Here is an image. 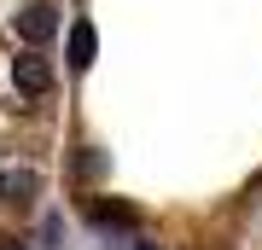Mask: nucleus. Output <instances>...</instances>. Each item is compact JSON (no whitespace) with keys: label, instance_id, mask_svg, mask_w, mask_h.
<instances>
[{"label":"nucleus","instance_id":"obj_2","mask_svg":"<svg viewBox=\"0 0 262 250\" xmlns=\"http://www.w3.org/2000/svg\"><path fill=\"white\" fill-rule=\"evenodd\" d=\"M53 29H58V6L53 0H29V6L18 12V35L24 41H47Z\"/></svg>","mask_w":262,"mask_h":250},{"label":"nucleus","instance_id":"obj_3","mask_svg":"<svg viewBox=\"0 0 262 250\" xmlns=\"http://www.w3.org/2000/svg\"><path fill=\"white\" fill-rule=\"evenodd\" d=\"M94 53H99L94 24H76V29H70V64H76V70H88V64H94Z\"/></svg>","mask_w":262,"mask_h":250},{"label":"nucleus","instance_id":"obj_6","mask_svg":"<svg viewBox=\"0 0 262 250\" xmlns=\"http://www.w3.org/2000/svg\"><path fill=\"white\" fill-rule=\"evenodd\" d=\"M0 186H6V175H0Z\"/></svg>","mask_w":262,"mask_h":250},{"label":"nucleus","instance_id":"obj_1","mask_svg":"<svg viewBox=\"0 0 262 250\" xmlns=\"http://www.w3.org/2000/svg\"><path fill=\"white\" fill-rule=\"evenodd\" d=\"M12 87H18V99H41V93H53V64L35 53V47L12 58Z\"/></svg>","mask_w":262,"mask_h":250},{"label":"nucleus","instance_id":"obj_5","mask_svg":"<svg viewBox=\"0 0 262 250\" xmlns=\"http://www.w3.org/2000/svg\"><path fill=\"white\" fill-rule=\"evenodd\" d=\"M0 250H18V239H0Z\"/></svg>","mask_w":262,"mask_h":250},{"label":"nucleus","instance_id":"obj_4","mask_svg":"<svg viewBox=\"0 0 262 250\" xmlns=\"http://www.w3.org/2000/svg\"><path fill=\"white\" fill-rule=\"evenodd\" d=\"M88 215L99 227H134V210L128 204H111V198H88Z\"/></svg>","mask_w":262,"mask_h":250},{"label":"nucleus","instance_id":"obj_7","mask_svg":"<svg viewBox=\"0 0 262 250\" xmlns=\"http://www.w3.org/2000/svg\"><path fill=\"white\" fill-rule=\"evenodd\" d=\"M140 250H146V244H140Z\"/></svg>","mask_w":262,"mask_h":250}]
</instances>
